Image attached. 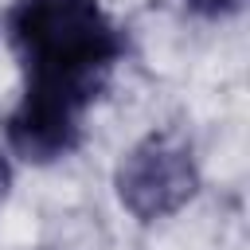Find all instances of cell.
Segmentation results:
<instances>
[{
	"label": "cell",
	"instance_id": "cell-1",
	"mask_svg": "<svg viewBox=\"0 0 250 250\" xmlns=\"http://www.w3.org/2000/svg\"><path fill=\"white\" fill-rule=\"evenodd\" d=\"M4 39L23 78L4 117V152L51 168L86 141V117L125 62L129 35L105 0H12Z\"/></svg>",
	"mask_w": 250,
	"mask_h": 250
},
{
	"label": "cell",
	"instance_id": "cell-2",
	"mask_svg": "<svg viewBox=\"0 0 250 250\" xmlns=\"http://www.w3.org/2000/svg\"><path fill=\"white\" fill-rule=\"evenodd\" d=\"M203 172L195 148L184 133L152 129L137 145H129L113 168L117 203L137 223H164L180 215L199 195Z\"/></svg>",
	"mask_w": 250,
	"mask_h": 250
},
{
	"label": "cell",
	"instance_id": "cell-3",
	"mask_svg": "<svg viewBox=\"0 0 250 250\" xmlns=\"http://www.w3.org/2000/svg\"><path fill=\"white\" fill-rule=\"evenodd\" d=\"M195 20H207V23H223V20H234L246 0H180Z\"/></svg>",
	"mask_w": 250,
	"mask_h": 250
},
{
	"label": "cell",
	"instance_id": "cell-4",
	"mask_svg": "<svg viewBox=\"0 0 250 250\" xmlns=\"http://www.w3.org/2000/svg\"><path fill=\"white\" fill-rule=\"evenodd\" d=\"M12 184H16V160L0 148V207L8 203V195H12Z\"/></svg>",
	"mask_w": 250,
	"mask_h": 250
}]
</instances>
